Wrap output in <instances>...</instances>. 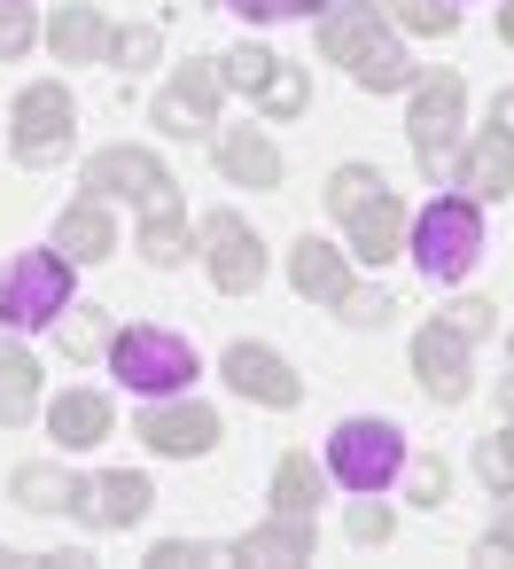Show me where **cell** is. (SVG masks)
Returning <instances> with one entry per match:
<instances>
[{
    "label": "cell",
    "mask_w": 514,
    "mask_h": 569,
    "mask_svg": "<svg viewBox=\"0 0 514 569\" xmlns=\"http://www.w3.org/2000/svg\"><path fill=\"white\" fill-rule=\"evenodd\" d=\"M56 250H63L71 266H102V258L118 250V227H110L102 196H87V203H71V211H63V227H56Z\"/></svg>",
    "instance_id": "cell-19"
},
{
    "label": "cell",
    "mask_w": 514,
    "mask_h": 569,
    "mask_svg": "<svg viewBox=\"0 0 514 569\" xmlns=\"http://www.w3.org/2000/svg\"><path fill=\"white\" fill-rule=\"evenodd\" d=\"M234 17H250V24H289V17H312V9H327V0H226Z\"/></svg>",
    "instance_id": "cell-36"
},
{
    "label": "cell",
    "mask_w": 514,
    "mask_h": 569,
    "mask_svg": "<svg viewBox=\"0 0 514 569\" xmlns=\"http://www.w3.org/2000/svg\"><path fill=\"white\" fill-rule=\"evenodd\" d=\"M273 515L320 522V468H312V452H281V468H273Z\"/></svg>",
    "instance_id": "cell-23"
},
{
    "label": "cell",
    "mask_w": 514,
    "mask_h": 569,
    "mask_svg": "<svg viewBox=\"0 0 514 569\" xmlns=\"http://www.w3.org/2000/svg\"><path fill=\"white\" fill-rule=\"evenodd\" d=\"M343 530H351V546H390L397 515H390V499H382V491H359V499H351V522H343Z\"/></svg>",
    "instance_id": "cell-28"
},
{
    "label": "cell",
    "mask_w": 514,
    "mask_h": 569,
    "mask_svg": "<svg viewBox=\"0 0 514 569\" xmlns=\"http://www.w3.org/2000/svg\"><path fill=\"white\" fill-rule=\"evenodd\" d=\"M498 40L514 48V0H506V9H498Z\"/></svg>",
    "instance_id": "cell-42"
},
{
    "label": "cell",
    "mask_w": 514,
    "mask_h": 569,
    "mask_svg": "<svg viewBox=\"0 0 514 569\" xmlns=\"http://www.w3.org/2000/svg\"><path fill=\"white\" fill-rule=\"evenodd\" d=\"M94 343H102V312H71V320H63V351H71V359H87Z\"/></svg>",
    "instance_id": "cell-40"
},
{
    "label": "cell",
    "mask_w": 514,
    "mask_h": 569,
    "mask_svg": "<svg viewBox=\"0 0 514 569\" xmlns=\"http://www.w3.org/2000/svg\"><path fill=\"white\" fill-rule=\"evenodd\" d=\"M475 561H514V491H498V515H491V530H483Z\"/></svg>",
    "instance_id": "cell-35"
},
{
    "label": "cell",
    "mask_w": 514,
    "mask_h": 569,
    "mask_svg": "<svg viewBox=\"0 0 514 569\" xmlns=\"http://www.w3.org/2000/svg\"><path fill=\"white\" fill-rule=\"evenodd\" d=\"M460 102H467V87H460L452 71H436V79H413L405 133H413V164H421V172H436V164L452 157V141H460Z\"/></svg>",
    "instance_id": "cell-9"
},
{
    "label": "cell",
    "mask_w": 514,
    "mask_h": 569,
    "mask_svg": "<svg viewBox=\"0 0 514 569\" xmlns=\"http://www.w3.org/2000/svg\"><path fill=\"white\" fill-rule=\"evenodd\" d=\"M32 48V9L24 0H0V63H17Z\"/></svg>",
    "instance_id": "cell-37"
},
{
    "label": "cell",
    "mask_w": 514,
    "mask_h": 569,
    "mask_svg": "<svg viewBox=\"0 0 514 569\" xmlns=\"http://www.w3.org/2000/svg\"><path fill=\"white\" fill-rule=\"evenodd\" d=\"M460 188H467V203H498V196L514 188V141H506V133H483V141L460 157Z\"/></svg>",
    "instance_id": "cell-20"
},
{
    "label": "cell",
    "mask_w": 514,
    "mask_h": 569,
    "mask_svg": "<svg viewBox=\"0 0 514 569\" xmlns=\"http://www.w3.org/2000/svg\"><path fill=\"white\" fill-rule=\"evenodd\" d=\"M48 48H56V63H102L110 56V24L94 9H63L48 24Z\"/></svg>",
    "instance_id": "cell-22"
},
{
    "label": "cell",
    "mask_w": 514,
    "mask_h": 569,
    "mask_svg": "<svg viewBox=\"0 0 514 569\" xmlns=\"http://www.w3.org/2000/svg\"><path fill=\"white\" fill-rule=\"evenodd\" d=\"M195 242H203L211 281H219L226 297H250V289L265 281V242L250 234V219H242V211H211V219L195 227Z\"/></svg>",
    "instance_id": "cell-10"
},
{
    "label": "cell",
    "mask_w": 514,
    "mask_h": 569,
    "mask_svg": "<svg viewBox=\"0 0 514 569\" xmlns=\"http://www.w3.org/2000/svg\"><path fill=\"white\" fill-rule=\"evenodd\" d=\"M87 196H125V203H141V211H172L180 203V180L149 157V149H102V157H87Z\"/></svg>",
    "instance_id": "cell-8"
},
{
    "label": "cell",
    "mask_w": 514,
    "mask_h": 569,
    "mask_svg": "<svg viewBox=\"0 0 514 569\" xmlns=\"http://www.w3.org/2000/svg\"><path fill=\"white\" fill-rule=\"evenodd\" d=\"M265 71H273L265 48H226V56H219V87H234V94H258Z\"/></svg>",
    "instance_id": "cell-32"
},
{
    "label": "cell",
    "mask_w": 514,
    "mask_h": 569,
    "mask_svg": "<svg viewBox=\"0 0 514 569\" xmlns=\"http://www.w3.org/2000/svg\"><path fill=\"white\" fill-rule=\"evenodd\" d=\"M79 297V266L63 250H17L0 266V328H56Z\"/></svg>",
    "instance_id": "cell-3"
},
{
    "label": "cell",
    "mask_w": 514,
    "mask_h": 569,
    "mask_svg": "<svg viewBox=\"0 0 514 569\" xmlns=\"http://www.w3.org/2000/svg\"><path fill=\"white\" fill-rule=\"evenodd\" d=\"M320 56L343 63L366 94L413 87V63H405V48L390 40V24L374 17V0H327V9H320Z\"/></svg>",
    "instance_id": "cell-1"
},
{
    "label": "cell",
    "mask_w": 514,
    "mask_h": 569,
    "mask_svg": "<svg viewBox=\"0 0 514 569\" xmlns=\"http://www.w3.org/2000/svg\"><path fill=\"white\" fill-rule=\"evenodd\" d=\"M219 375L242 390V398H258V406H273V413H289L296 398H304V382H296V367L273 351V343H226V359H219Z\"/></svg>",
    "instance_id": "cell-12"
},
{
    "label": "cell",
    "mask_w": 514,
    "mask_h": 569,
    "mask_svg": "<svg viewBox=\"0 0 514 569\" xmlns=\"http://www.w3.org/2000/svg\"><path fill=\"white\" fill-rule=\"evenodd\" d=\"M397 24H405V32H429V40H444V32L460 24V9H452V0H397Z\"/></svg>",
    "instance_id": "cell-33"
},
{
    "label": "cell",
    "mask_w": 514,
    "mask_h": 569,
    "mask_svg": "<svg viewBox=\"0 0 514 569\" xmlns=\"http://www.w3.org/2000/svg\"><path fill=\"white\" fill-rule=\"evenodd\" d=\"M327 476H335L343 491H390V483L405 476V429L382 421V413L335 421V437H327Z\"/></svg>",
    "instance_id": "cell-4"
},
{
    "label": "cell",
    "mask_w": 514,
    "mask_h": 569,
    "mask_svg": "<svg viewBox=\"0 0 514 569\" xmlns=\"http://www.w3.org/2000/svg\"><path fill=\"white\" fill-rule=\"evenodd\" d=\"M327 211L343 219V234H351V250L366 266L405 250V211H397V196H390V180L374 164H335L327 172Z\"/></svg>",
    "instance_id": "cell-2"
},
{
    "label": "cell",
    "mask_w": 514,
    "mask_h": 569,
    "mask_svg": "<svg viewBox=\"0 0 514 569\" xmlns=\"http://www.w3.org/2000/svg\"><path fill=\"white\" fill-rule=\"evenodd\" d=\"M141 445L164 452V460H203V452L219 445V413L195 406V398H180V406H149V413H141Z\"/></svg>",
    "instance_id": "cell-14"
},
{
    "label": "cell",
    "mask_w": 514,
    "mask_h": 569,
    "mask_svg": "<svg viewBox=\"0 0 514 569\" xmlns=\"http://www.w3.org/2000/svg\"><path fill=\"white\" fill-rule=\"evenodd\" d=\"M405 250H413L421 281H460V273L483 258V203H467V196H444V203H429V211L413 219Z\"/></svg>",
    "instance_id": "cell-5"
},
{
    "label": "cell",
    "mask_w": 514,
    "mask_h": 569,
    "mask_svg": "<svg viewBox=\"0 0 514 569\" xmlns=\"http://www.w3.org/2000/svg\"><path fill=\"white\" fill-rule=\"evenodd\" d=\"M289 281H296V297H312V305H343V289H351L343 250L320 242V234H304V242L289 250Z\"/></svg>",
    "instance_id": "cell-17"
},
{
    "label": "cell",
    "mask_w": 514,
    "mask_h": 569,
    "mask_svg": "<svg viewBox=\"0 0 514 569\" xmlns=\"http://www.w3.org/2000/svg\"><path fill=\"white\" fill-rule=\"evenodd\" d=\"M436 320H444L452 336H467V343H475V336H491V328H498V305H483V297H460V305H444Z\"/></svg>",
    "instance_id": "cell-34"
},
{
    "label": "cell",
    "mask_w": 514,
    "mask_h": 569,
    "mask_svg": "<svg viewBox=\"0 0 514 569\" xmlns=\"http://www.w3.org/2000/svg\"><path fill=\"white\" fill-rule=\"evenodd\" d=\"M211 561H242L234 546H211V538H164L149 553V569H211Z\"/></svg>",
    "instance_id": "cell-29"
},
{
    "label": "cell",
    "mask_w": 514,
    "mask_h": 569,
    "mask_svg": "<svg viewBox=\"0 0 514 569\" xmlns=\"http://www.w3.org/2000/svg\"><path fill=\"white\" fill-rule=\"evenodd\" d=\"M195 250V234H188V211L172 203V211H141V258L149 266H180Z\"/></svg>",
    "instance_id": "cell-26"
},
{
    "label": "cell",
    "mask_w": 514,
    "mask_h": 569,
    "mask_svg": "<svg viewBox=\"0 0 514 569\" xmlns=\"http://www.w3.org/2000/svg\"><path fill=\"white\" fill-rule=\"evenodd\" d=\"M444 491H452V468L444 460H421L413 468V507H444Z\"/></svg>",
    "instance_id": "cell-39"
},
{
    "label": "cell",
    "mask_w": 514,
    "mask_h": 569,
    "mask_svg": "<svg viewBox=\"0 0 514 569\" xmlns=\"http://www.w3.org/2000/svg\"><path fill=\"white\" fill-rule=\"evenodd\" d=\"M491 133H506V141H514V94H498V102H491Z\"/></svg>",
    "instance_id": "cell-41"
},
{
    "label": "cell",
    "mask_w": 514,
    "mask_h": 569,
    "mask_svg": "<svg viewBox=\"0 0 514 569\" xmlns=\"http://www.w3.org/2000/svg\"><path fill=\"white\" fill-rule=\"evenodd\" d=\"M9 491H17V507H32V515H71L79 476H63V468H48V460H24V468L9 476Z\"/></svg>",
    "instance_id": "cell-24"
},
{
    "label": "cell",
    "mask_w": 514,
    "mask_h": 569,
    "mask_svg": "<svg viewBox=\"0 0 514 569\" xmlns=\"http://www.w3.org/2000/svg\"><path fill=\"white\" fill-rule=\"evenodd\" d=\"M219 94H226V87H219V63H188V71L157 94L149 118H157V133H172V141H203V133L219 126Z\"/></svg>",
    "instance_id": "cell-11"
},
{
    "label": "cell",
    "mask_w": 514,
    "mask_h": 569,
    "mask_svg": "<svg viewBox=\"0 0 514 569\" xmlns=\"http://www.w3.org/2000/svg\"><path fill=\"white\" fill-rule=\"evenodd\" d=\"M48 429H56L71 452H87V445L110 437V398H102V390H63V398L48 406Z\"/></svg>",
    "instance_id": "cell-21"
},
{
    "label": "cell",
    "mask_w": 514,
    "mask_h": 569,
    "mask_svg": "<svg viewBox=\"0 0 514 569\" xmlns=\"http://www.w3.org/2000/svg\"><path fill=\"white\" fill-rule=\"evenodd\" d=\"M110 367L125 375V390H141V398H172V390H188L203 367H195V343L188 336H172V328H118L110 336Z\"/></svg>",
    "instance_id": "cell-6"
},
{
    "label": "cell",
    "mask_w": 514,
    "mask_h": 569,
    "mask_svg": "<svg viewBox=\"0 0 514 569\" xmlns=\"http://www.w3.org/2000/svg\"><path fill=\"white\" fill-rule=\"evenodd\" d=\"M335 312H343L351 328H382V320H390L397 305H390L382 289H343V305H335Z\"/></svg>",
    "instance_id": "cell-38"
},
{
    "label": "cell",
    "mask_w": 514,
    "mask_h": 569,
    "mask_svg": "<svg viewBox=\"0 0 514 569\" xmlns=\"http://www.w3.org/2000/svg\"><path fill=\"white\" fill-rule=\"evenodd\" d=\"M219 172L234 188H281V149L265 133H250V126H226L219 133Z\"/></svg>",
    "instance_id": "cell-16"
},
{
    "label": "cell",
    "mask_w": 514,
    "mask_h": 569,
    "mask_svg": "<svg viewBox=\"0 0 514 569\" xmlns=\"http://www.w3.org/2000/svg\"><path fill=\"white\" fill-rule=\"evenodd\" d=\"M0 561H9V553H0Z\"/></svg>",
    "instance_id": "cell-44"
},
{
    "label": "cell",
    "mask_w": 514,
    "mask_h": 569,
    "mask_svg": "<svg viewBox=\"0 0 514 569\" xmlns=\"http://www.w3.org/2000/svg\"><path fill=\"white\" fill-rule=\"evenodd\" d=\"M506 413H514V382H506Z\"/></svg>",
    "instance_id": "cell-43"
},
{
    "label": "cell",
    "mask_w": 514,
    "mask_h": 569,
    "mask_svg": "<svg viewBox=\"0 0 514 569\" xmlns=\"http://www.w3.org/2000/svg\"><path fill=\"white\" fill-rule=\"evenodd\" d=\"M149 507H157V491H149V476H133V468L79 476V491H71V515L94 522V530H125V522H141Z\"/></svg>",
    "instance_id": "cell-13"
},
{
    "label": "cell",
    "mask_w": 514,
    "mask_h": 569,
    "mask_svg": "<svg viewBox=\"0 0 514 569\" xmlns=\"http://www.w3.org/2000/svg\"><path fill=\"white\" fill-rule=\"evenodd\" d=\"M413 375H421V390L436 398V406H460L467 398V336H452L444 320H429L421 336H413Z\"/></svg>",
    "instance_id": "cell-15"
},
{
    "label": "cell",
    "mask_w": 514,
    "mask_h": 569,
    "mask_svg": "<svg viewBox=\"0 0 514 569\" xmlns=\"http://www.w3.org/2000/svg\"><path fill=\"white\" fill-rule=\"evenodd\" d=\"M157 48H164V32L157 24H133V32H110V63L133 79V71H149L157 63Z\"/></svg>",
    "instance_id": "cell-31"
},
{
    "label": "cell",
    "mask_w": 514,
    "mask_h": 569,
    "mask_svg": "<svg viewBox=\"0 0 514 569\" xmlns=\"http://www.w3.org/2000/svg\"><path fill=\"white\" fill-rule=\"evenodd\" d=\"M250 102H258L265 118H281V126H289V118H304V102H312V87H304V63H281V56H273V71H265V87H258Z\"/></svg>",
    "instance_id": "cell-27"
},
{
    "label": "cell",
    "mask_w": 514,
    "mask_h": 569,
    "mask_svg": "<svg viewBox=\"0 0 514 569\" xmlns=\"http://www.w3.org/2000/svg\"><path fill=\"white\" fill-rule=\"evenodd\" d=\"M71 133H79V102H71V87H63V79H40V87H24V94H17V110H9V141H17V157H24V164L63 157V149H71Z\"/></svg>",
    "instance_id": "cell-7"
},
{
    "label": "cell",
    "mask_w": 514,
    "mask_h": 569,
    "mask_svg": "<svg viewBox=\"0 0 514 569\" xmlns=\"http://www.w3.org/2000/svg\"><path fill=\"white\" fill-rule=\"evenodd\" d=\"M32 406H40V367H32V351H9V343H0V421L24 429Z\"/></svg>",
    "instance_id": "cell-25"
},
{
    "label": "cell",
    "mask_w": 514,
    "mask_h": 569,
    "mask_svg": "<svg viewBox=\"0 0 514 569\" xmlns=\"http://www.w3.org/2000/svg\"><path fill=\"white\" fill-rule=\"evenodd\" d=\"M475 476H483L491 491H514V429L475 437Z\"/></svg>",
    "instance_id": "cell-30"
},
{
    "label": "cell",
    "mask_w": 514,
    "mask_h": 569,
    "mask_svg": "<svg viewBox=\"0 0 514 569\" xmlns=\"http://www.w3.org/2000/svg\"><path fill=\"white\" fill-rule=\"evenodd\" d=\"M312 546H320V522H296V515H273L265 530L234 538V553L242 561H265V569H296V561H312Z\"/></svg>",
    "instance_id": "cell-18"
}]
</instances>
